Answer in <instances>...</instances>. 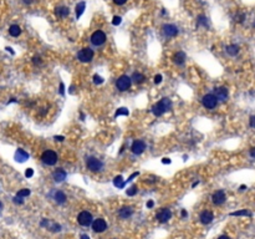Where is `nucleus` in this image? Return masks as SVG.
I'll return each mask as SVG.
<instances>
[{
	"instance_id": "39",
	"label": "nucleus",
	"mask_w": 255,
	"mask_h": 239,
	"mask_svg": "<svg viewBox=\"0 0 255 239\" xmlns=\"http://www.w3.org/2000/svg\"><path fill=\"white\" fill-rule=\"evenodd\" d=\"M172 161H171V158H167V157H164V158H162V163L163 164H169Z\"/></svg>"
},
{
	"instance_id": "42",
	"label": "nucleus",
	"mask_w": 255,
	"mask_h": 239,
	"mask_svg": "<svg viewBox=\"0 0 255 239\" xmlns=\"http://www.w3.org/2000/svg\"><path fill=\"white\" fill-rule=\"evenodd\" d=\"M32 60H34V64H38V65L41 64V59H40V58H34Z\"/></svg>"
},
{
	"instance_id": "50",
	"label": "nucleus",
	"mask_w": 255,
	"mask_h": 239,
	"mask_svg": "<svg viewBox=\"0 0 255 239\" xmlns=\"http://www.w3.org/2000/svg\"><path fill=\"white\" fill-rule=\"evenodd\" d=\"M245 188H246V186H244V185H243V186H240V191H244Z\"/></svg>"
},
{
	"instance_id": "33",
	"label": "nucleus",
	"mask_w": 255,
	"mask_h": 239,
	"mask_svg": "<svg viewBox=\"0 0 255 239\" xmlns=\"http://www.w3.org/2000/svg\"><path fill=\"white\" fill-rule=\"evenodd\" d=\"M121 21H122V19H121V16H113V19H112V24L113 25H120L121 24Z\"/></svg>"
},
{
	"instance_id": "45",
	"label": "nucleus",
	"mask_w": 255,
	"mask_h": 239,
	"mask_svg": "<svg viewBox=\"0 0 255 239\" xmlns=\"http://www.w3.org/2000/svg\"><path fill=\"white\" fill-rule=\"evenodd\" d=\"M250 156H251L253 158H255V147H253V148L250 150Z\"/></svg>"
},
{
	"instance_id": "36",
	"label": "nucleus",
	"mask_w": 255,
	"mask_h": 239,
	"mask_svg": "<svg viewBox=\"0 0 255 239\" xmlns=\"http://www.w3.org/2000/svg\"><path fill=\"white\" fill-rule=\"evenodd\" d=\"M14 203H16V204H23V203H24V200H23V198H21V197L15 196V197H14Z\"/></svg>"
},
{
	"instance_id": "31",
	"label": "nucleus",
	"mask_w": 255,
	"mask_h": 239,
	"mask_svg": "<svg viewBox=\"0 0 255 239\" xmlns=\"http://www.w3.org/2000/svg\"><path fill=\"white\" fill-rule=\"evenodd\" d=\"M137 187L136 186H132V187H130L126 191V193H127V196H130V197H132V196H135L136 193H137Z\"/></svg>"
},
{
	"instance_id": "3",
	"label": "nucleus",
	"mask_w": 255,
	"mask_h": 239,
	"mask_svg": "<svg viewBox=\"0 0 255 239\" xmlns=\"http://www.w3.org/2000/svg\"><path fill=\"white\" fill-rule=\"evenodd\" d=\"M86 167L88 171L91 172H100L103 168V163L101 159L96 158V157H87L86 158Z\"/></svg>"
},
{
	"instance_id": "12",
	"label": "nucleus",
	"mask_w": 255,
	"mask_h": 239,
	"mask_svg": "<svg viewBox=\"0 0 255 239\" xmlns=\"http://www.w3.org/2000/svg\"><path fill=\"white\" fill-rule=\"evenodd\" d=\"M225 199H227V197H225L224 191H216L212 196V200H213V203L215 206H222L224 202H225Z\"/></svg>"
},
{
	"instance_id": "9",
	"label": "nucleus",
	"mask_w": 255,
	"mask_h": 239,
	"mask_svg": "<svg viewBox=\"0 0 255 239\" xmlns=\"http://www.w3.org/2000/svg\"><path fill=\"white\" fill-rule=\"evenodd\" d=\"M91 226H92V230L95 233H102V232H105L107 229V223H106V220L102 219V218H97V219L92 220Z\"/></svg>"
},
{
	"instance_id": "6",
	"label": "nucleus",
	"mask_w": 255,
	"mask_h": 239,
	"mask_svg": "<svg viewBox=\"0 0 255 239\" xmlns=\"http://www.w3.org/2000/svg\"><path fill=\"white\" fill-rule=\"evenodd\" d=\"M92 220H94L92 215H91V213L87 212V211H82V212L77 215V222H79V224L82 226V227H88V226H91Z\"/></svg>"
},
{
	"instance_id": "16",
	"label": "nucleus",
	"mask_w": 255,
	"mask_h": 239,
	"mask_svg": "<svg viewBox=\"0 0 255 239\" xmlns=\"http://www.w3.org/2000/svg\"><path fill=\"white\" fill-rule=\"evenodd\" d=\"M187 60V56H186V54L183 51H178L174 54V56H173V62L178 66H182V65H184Z\"/></svg>"
},
{
	"instance_id": "1",
	"label": "nucleus",
	"mask_w": 255,
	"mask_h": 239,
	"mask_svg": "<svg viewBox=\"0 0 255 239\" xmlns=\"http://www.w3.org/2000/svg\"><path fill=\"white\" fill-rule=\"evenodd\" d=\"M171 108H172V101H171L168 97H163L159 102L154 103V105L152 106L151 110H152V114H153L154 116L159 117V116H162L164 112L169 111Z\"/></svg>"
},
{
	"instance_id": "52",
	"label": "nucleus",
	"mask_w": 255,
	"mask_h": 239,
	"mask_svg": "<svg viewBox=\"0 0 255 239\" xmlns=\"http://www.w3.org/2000/svg\"><path fill=\"white\" fill-rule=\"evenodd\" d=\"M2 208H3V203H2V202H0V209H2Z\"/></svg>"
},
{
	"instance_id": "48",
	"label": "nucleus",
	"mask_w": 255,
	"mask_h": 239,
	"mask_svg": "<svg viewBox=\"0 0 255 239\" xmlns=\"http://www.w3.org/2000/svg\"><path fill=\"white\" fill-rule=\"evenodd\" d=\"M80 239H90V237H88L87 234H82V235L80 237Z\"/></svg>"
},
{
	"instance_id": "49",
	"label": "nucleus",
	"mask_w": 255,
	"mask_h": 239,
	"mask_svg": "<svg viewBox=\"0 0 255 239\" xmlns=\"http://www.w3.org/2000/svg\"><path fill=\"white\" fill-rule=\"evenodd\" d=\"M218 239H230V238H229L228 235H222V237H219Z\"/></svg>"
},
{
	"instance_id": "32",
	"label": "nucleus",
	"mask_w": 255,
	"mask_h": 239,
	"mask_svg": "<svg viewBox=\"0 0 255 239\" xmlns=\"http://www.w3.org/2000/svg\"><path fill=\"white\" fill-rule=\"evenodd\" d=\"M103 77H101L100 75H95L94 76V82L96 84V85H101V84H103Z\"/></svg>"
},
{
	"instance_id": "30",
	"label": "nucleus",
	"mask_w": 255,
	"mask_h": 239,
	"mask_svg": "<svg viewBox=\"0 0 255 239\" xmlns=\"http://www.w3.org/2000/svg\"><path fill=\"white\" fill-rule=\"evenodd\" d=\"M230 215L238 217V215H251V214L246 209H243V211H238V212H233V213H230Z\"/></svg>"
},
{
	"instance_id": "46",
	"label": "nucleus",
	"mask_w": 255,
	"mask_h": 239,
	"mask_svg": "<svg viewBox=\"0 0 255 239\" xmlns=\"http://www.w3.org/2000/svg\"><path fill=\"white\" fill-rule=\"evenodd\" d=\"M54 138H55L56 141H60V142H61V141H64V137H62V136H55Z\"/></svg>"
},
{
	"instance_id": "19",
	"label": "nucleus",
	"mask_w": 255,
	"mask_h": 239,
	"mask_svg": "<svg viewBox=\"0 0 255 239\" xmlns=\"http://www.w3.org/2000/svg\"><path fill=\"white\" fill-rule=\"evenodd\" d=\"M28 158H29V155H28L26 151H24L21 148H17L16 150V152H15V159L17 162H25Z\"/></svg>"
},
{
	"instance_id": "44",
	"label": "nucleus",
	"mask_w": 255,
	"mask_h": 239,
	"mask_svg": "<svg viewBox=\"0 0 255 239\" xmlns=\"http://www.w3.org/2000/svg\"><path fill=\"white\" fill-rule=\"evenodd\" d=\"M180 215H182V218H186V217L188 215V213H187V211H186V209H183V211H182V212H180Z\"/></svg>"
},
{
	"instance_id": "14",
	"label": "nucleus",
	"mask_w": 255,
	"mask_h": 239,
	"mask_svg": "<svg viewBox=\"0 0 255 239\" xmlns=\"http://www.w3.org/2000/svg\"><path fill=\"white\" fill-rule=\"evenodd\" d=\"M214 96L216 97L218 101H227L228 100V96H229L228 88L227 87H216Z\"/></svg>"
},
{
	"instance_id": "5",
	"label": "nucleus",
	"mask_w": 255,
	"mask_h": 239,
	"mask_svg": "<svg viewBox=\"0 0 255 239\" xmlns=\"http://www.w3.org/2000/svg\"><path fill=\"white\" fill-rule=\"evenodd\" d=\"M77 59L81 61V62H91L94 59V50L90 49V47H83L82 50L79 51L77 54Z\"/></svg>"
},
{
	"instance_id": "24",
	"label": "nucleus",
	"mask_w": 255,
	"mask_h": 239,
	"mask_svg": "<svg viewBox=\"0 0 255 239\" xmlns=\"http://www.w3.org/2000/svg\"><path fill=\"white\" fill-rule=\"evenodd\" d=\"M9 34L13 36V38H17L20 34H21V29L19 25H11L9 28Z\"/></svg>"
},
{
	"instance_id": "17",
	"label": "nucleus",
	"mask_w": 255,
	"mask_h": 239,
	"mask_svg": "<svg viewBox=\"0 0 255 239\" xmlns=\"http://www.w3.org/2000/svg\"><path fill=\"white\" fill-rule=\"evenodd\" d=\"M66 177H67V173L62 168H57L55 172L52 173V178H54V181H55V182H62V181L66 179Z\"/></svg>"
},
{
	"instance_id": "40",
	"label": "nucleus",
	"mask_w": 255,
	"mask_h": 239,
	"mask_svg": "<svg viewBox=\"0 0 255 239\" xmlns=\"http://www.w3.org/2000/svg\"><path fill=\"white\" fill-rule=\"evenodd\" d=\"M126 2H127V0H113V3L117 4V5H123Z\"/></svg>"
},
{
	"instance_id": "10",
	"label": "nucleus",
	"mask_w": 255,
	"mask_h": 239,
	"mask_svg": "<svg viewBox=\"0 0 255 239\" xmlns=\"http://www.w3.org/2000/svg\"><path fill=\"white\" fill-rule=\"evenodd\" d=\"M162 32L164 36H167V38H174V36L178 35L179 30L176 25H172V24H166V25H163L162 28Z\"/></svg>"
},
{
	"instance_id": "41",
	"label": "nucleus",
	"mask_w": 255,
	"mask_h": 239,
	"mask_svg": "<svg viewBox=\"0 0 255 239\" xmlns=\"http://www.w3.org/2000/svg\"><path fill=\"white\" fill-rule=\"evenodd\" d=\"M60 94H61V95H65V86H64L62 82L60 84Z\"/></svg>"
},
{
	"instance_id": "51",
	"label": "nucleus",
	"mask_w": 255,
	"mask_h": 239,
	"mask_svg": "<svg viewBox=\"0 0 255 239\" xmlns=\"http://www.w3.org/2000/svg\"><path fill=\"white\" fill-rule=\"evenodd\" d=\"M80 117H81V120H83V118H85V115H83V114H81V115H80Z\"/></svg>"
},
{
	"instance_id": "15",
	"label": "nucleus",
	"mask_w": 255,
	"mask_h": 239,
	"mask_svg": "<svg viewBox=\"0 0 255 239\" xmlns=\"http://www.w3.org/2000/svg\"><path fill=\"white\" fill-rule=\"evenodd\" d=\"M199 219H200V222H202L203 224H209V223L213 222L214 215H213V213L210 211H204V212L200 213Z\"/></svg>"
},
{
	"instance_id": "23",
	"label": "nucleus",
	"mask_w": 255,
	"mask_h": 239,
	"mask_svg": "<svg viewBox=\"0 0 255 239\" xmlns=\"http://www.w3.org/2000/svg\"><path fill=\"white\" fill-rule=\"evenodd\" d=\"M131 80H132L135 84L139 85V84H143V82H144L146 77H144V75H142L141 72H133V75H132Z\"/></svg>"
},
{
	"instance_id": "4",
	"label": "nucleus",
	"mask_w": 255,
	"mask_h": 239,
	"mask_svg": "<svg viewBox=\"0 0 255 239\" xmlns=\"http://www.w3.org/2000/svg\"><path fill=\"white\" fill-rule=\"evenodd\" d=\"M131 85H132V80L127 75H121L116 80V87L120 91H128L131 88Z\"/></svg>"
},
{
	"instance_id": "22",
	"label": "nucleus",
	"mask_w": 255,
	"mask_h": 239,
	"mask_svg": "<svg viewBox=\"0 0 255 239\" xmlns=\"http://www.w3.org/2000/svg\"><path fill=\"white\" fill-rule=\"evenodd\" d=\"M54 199H55V202L57 204H64L65 202H66V196L64 192L61 191H56L55 194H54Z\"/></svg>"
},
{
	"instance_id": "35",
	"label": "nucleus",
	"mask_w": 255,
	"mask_h": 239,
	"mask_svg": "<svg viewBox=\"0 0 255 239\" xmlns=\"http://www.w3.org/2000/svg\"><path fill=\"white\" fill-rule=\"evenodd\" d=\"M34 176V170L32 168H28L26 171H25V177L26 178H30V177H32Z\"/></svg>"
},
{
	"instance_id": "27",
	"label": "nucleus",
	"mask_w": 255,
	"mask_h": 239,
	"mask_svg": "<svg viewBox=\"0 0 255 239\" xmlns=\"http://www.w3.org/2000/svg\"><path fill=\"white\" fill-rule=\"evenodd\" d=\"M113 185H115L117 188H123L124 185H126V181H123L122 176H117V177H115V179H113Z\"/></svg>"
},
{
	"instance_id": "8",
	"label": "nucleus",
	"mask_w": 255,
	"mask_h": 239,
	"mask_svg": "<svg viewBox=\"0 0 255 239\" xmlns=\"http://www.w3.org/2000/svg\"><path fill=\"white\" fill-rule=\"evenodd\" d=\"M91 43L95 46H101L106 43V34L101 30L95 31L92 35H91Z\"/></svg>"
},
{
	"instance_id": "13",
	"label": "nucleus",
	"mask_w": 255,
	"mask_h": 239,
	"mask_svg": "<svg viewBox=\"0 0 255 239\" xmlns=\"http://www.w3.org/2000/svg\"><path fill=\"white\" fill-rule=\"evenodd\" d=\"M172 218V212L168 209V208H163L158 212L157 214V219H158V222L161 223H166L168 222V220Z\"/></svg>"
},
{
	"instance_id": "25",
	"label": "nucleus",
	"mask_w": 255,
	"mask_h": 239,
	"mask_svg": "<svg viewBox=\"0 0 255 239\" xmlns=\"http://www.w3.org/2000/svg\"><path fill=\"white\" fill-rule=\"evenodd\" d=\"M85 8H86V3H85V2H81V3H79V4L76 5V8H75V13H76V17H77V19H79V17L83 14Z\"/></svg>"
},
{
	"instance_id": "38",
	"label": "nucleus",
	"mask_w": 255,
	"mask_h": 239,
	"mask_svg": "<svg viewBox=\"0 0 255 239\" xmlns=\"http://www.w3.org/2000/svg\"><path fill=\"white\" fill-rule=\"evenodd\" d=\"M249 125L251 128H255V116H251L250 120H249Z\"/></svg>"
},
{
	"instance_id": "34",
	"label": "nucleus",
	"mask_w": 255,
	"mask_h": 239,
	"mask_svg": "<svg viewBox=\"0 0 255 239\" xmlns=\"http://www.w3.org/2000/svg\"><path fill=\"white\" fill-rule=\"evenodd\" d=\"M245 19V15L244 14H238L235 16V21H238V23H243Z\"/></svg>"
},
{
	"instance_id": "37",
	"label": "nucleus",
	"mask_w": 255,
	"mask_h": 239,
	"mask_svg": "<svg viewBox=\"0 0 255 239\" xmlns=\"http://www.w3.org/2000/svg\"><path fill=\"white\" fill-rule=\"evenodd\" d=\"M153 81H154V84H161L162 82V75H156L154 76V79H153Z\"/></svg>"
},
{
	"instance_id": "11",
	"label": "nucleus",
	"mask_w": 255,
	"mask_h": 239,
	"mask_svg": "<svg viewBox=\"0 0 255 239\" xmlns=\"http://www.w3.org/2000/svg\"><path fill=\"white\" fill-rule=\"evenodd\" d=\"M146 150V143L142 140H136L133 141L132 146H131V151L133 155H142Z\"/></svg>"
},
{
	"instance_id": "29",
	"label": "nucleus",
	"mask_w": 255,
	"mask_h": 239,
	"mask_svg": "<svg viewBox=\"0 0 255 239\" xmlns=\"http://www.w3.org/2000/svg\"><path fill=\"white\" fill-rule=\"evenodd\" d=\"M30 194V189H28V188H24V189H20L19 192H17V197H21V198H24V197H28Z\"/></svg>"
},
{
	"instance_id": "7",
	"label": "nucleus",
	"mask_w": 255,
	"mask_h": 239,
	"mask_svg": "<svg viewBox=\"0 0 255 239\" xmlns=\"http://www.w3.org/2000/svg\"><path fill=\"white\" fill-rule=\"evenodd\" d=\"M202 103H203V106H204L205 108H208V110H213V108H215V107H216V105H218V100H216V97L214 96V94H207V95H204V96H203V99H202Z\"/></svg>"
},
{
	"instance_id": "47",
	"label": "nucleus",
	"mask_w": 255,
	"mask_h": 239,
	"mask_svg": "<svg viewBox=\"0 0 255 239\" xmlns=\"http://www.w3.org/2000/svg\"><path fill=\"white\" fill-rule=\"evenodd\" d=\"M32 2H34V0H23V3H24V4H28V5L31 4Z\"/></svg>"
},
{
	"instance_id": "18",
	"label": "nucleus",
	"mask_w": 255,
	"mask_h": 239,
	"mask_svg": "<svg viewBox=\"0 0 255 239\" xmlns=\"http://www.w3.org/2000/svg\"><path fill=\"white\" fill-rule=\"evenodd\" d=\"M133 214V208L132 207H122L120 211H118V215L122 218V219H127L130 218L131 215Z\"/></svg>"
},
{
	"instance_id": "26",
	"label": "nucleus",
	"mask_w": 255,
	"mask_h": 239,
	"mask_svg": "<svg viewBox=\"0 0 255 239\" xmlns=\"http://www.w3.org/2000/svg\"><path fill=\"white\" fill-rule=\"evenodd\" d=\"M197 24L199 26H203V28H208L209 24H208V17L204 16V15H199L198 16V20H197Z\"/></svg>"
},
{
	"instance_id": "43",
	"label": "nucleus",
	"mask_w": 255,
	"mask_h": 239,
	"mask_svg": "<svg viewBox=\"0 0 255 239\" xmlns=\"http://www.w3.org/2000/svg\"><path fill=\"white\" fill-rule=\"evenodd\" d=\"M153 206H154V202H153V200H148V202H147V207H148V208H152Z\"/></svg>"
},
{
	"instance_id": "2",
	"label": "nucleus",
	"mask_w": 255,
	"mask_h": 239,
	"mask_svg": "<svg viewBox=\"0 0 255 239\" xmlns=\"http://www.w3.org/2000/svg\"><path fill=\"white\" fill-rule=\"evenodd\" d=\"M41 161L46 166H55L57 162V153L52 150H46L41 155Z\"/></svg>"
},
{
	"instance_id": "21",
	"label": "nucleus",
	"mask_w": 255,
	"mask_h": 239,
	"mask_svg": "<svg viewBox=\"0 0 255 239\" xmlns=\"http://www.w3.org/2000/svg\"><path fill=\"white\" fill-rule=\"evenodd\" d=\"M55 14H56V16H59V17H66V16H68V14H70V9H68L67 6H57V8L55 9Z\"/></svg>"
},
{
	"instance_id": "28",
	"label": "nucleus",
	"mask_w": 255,
	"mask_h": 239,
	"mask_svg": "<svg viewBox=\"0 0 255 239\" xmlns=\"http://www.w3.org/2000/svg\"><path fill=\"white\" fill-rule=\"evenodd\" d=\"M130 111H128V108H126V107H120L116 114H115V117H118V116H128Z\"/></svg>"
},
{
	"instance_id": "20",
	"label": "nucleus",
	"mask_w": 255,
	"mask_h": 239,
	"mask_svg": "<svg viewBox=\"0 0 255 239\" xmlns=\"http://www.w3.org/2000/svg\"><path fill=\"white\" fill-rule=\"evenodd\" d=\"M225 51H227L228 55H230V56H236V55L239 54V51H240V47L238 45L231 44V45H228L225 47Z\"/></svg>"
}]
</instances>
